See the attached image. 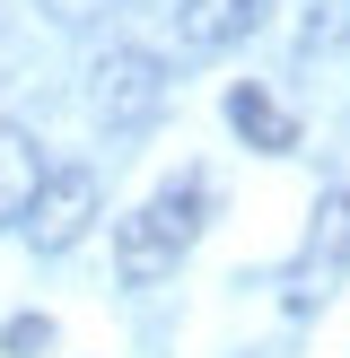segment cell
Returning <instances> with one entry per match:
<instances>
[{
	"label": "cell",
	"mask_w": 350,
	"mask_h": 358,
	"mask_svg": "<svg viewBox=\"0 0 350 358\" xmlns=\"http://www.w3.org/2000/svg\"><path fill=\"white\" fill-rule=\"evenodd\" d=\"M97 201H105L97 166L70 157V166H44V175H35V201H27V219H18V227H27L35 254H70V245L97 227Z\"/></svg>",
	"instance_id": "4"
},
{
	"label": "cell",
	"mask_w": 350,
	"mask_h": 358,
	"mask_svg": "<svg viewBox=\"0 0 350 358\" xmlns=\"http://www.w3.org/2000/svg\"><path fill=\"white\" fill-rule=\"evenodd\" d=\"M210 219V175H175L167 192H149V201L132 210V219L114 227V271L132 280V289H149V280H167L175 262L192 254V236H202Z\"/></svg>",
	"instance_id": "1"
},
{
	"label": "cell",
	"mask_w": 350,
	"mask_h": 358,
	"mask_svg": "<svg viewBox=\"0 0 350 358\" xmlns=\"http://www.w3.org/2000/svg\"><path fill=\"white\" fill-rule=\"evenodd\" d=\"M35 9H44V17H52V27H88V17H97V9H105V0H35Z\"/></svg>",
	"instance_id": "10"
},
{
	"label": "cell",
	"mask_w": 350,
	"mask_h": 358,
	"mask_svg": "<svg viewBox=\"0 0 350 358\" xmlns=\"http://www.w3.org/2000/svg\"><path fill=\"white\" fill-rule=\"evenodd\" d=\"M342 280H350V184H332L324 201H315L307 236H298L289 271H280V297H289V315H315Z\"/></svg>",
	"instance_id": "2"
},
{
	"label": "cell",
	"mask_w": 350,
	"mask_h": 358,
	"mask_svg": "<svg viewBox=\"0 0 350 358\" xmlns=\"http://www.w3.org/2000/svg\"><path fill=\"white\" fill-rule=\"evenodd\" d=\"M35 175H44L35 140H27V131H0V227H9V219H27V201H35Z\"/></svg>",
	"instance_id": "7"
},
{
	"label": "cell",
	"mask_w": 350,
	"mask_h": 358,
	"mask_svg": "<svg viewBox=\"0 0 350 358\" xmlns=\"http://www.w3.org/2000/svg\"><path fill=\"white\" fill-rule=\"evenodd\" d=\"M262 17H272V0H192V9L175 17V44L184 52H227V44H245Z\"/></svg>",
	"instance_id": "5"
},
{
	"label": "cell",
	"mask_w": 350,
	"mask_h": 358,
	"mask_svg": "<svg viewBox=\"0 0 350 358\" xmlns=\"http://www.w3.org/2000/svg\"><path fill=\"white\" fill-rule=\"evenodd\" d=\"M88 114H97L105 131H149V122L167 114V62H158V52H132V44L97 52V62H88Z\"/></svg>",
	"instance_id": "3"
},
{
	"label": "cell",
	"mask_w": 350,
	"mask_h": 358,
	"mask_svg": "<svg viewBox=\"0 0 350 358\" xmlns=\"http://www.w3.org/2000/svg\"><path fill=\"white\" fill-rule=\"evenodd\" d=\"M52 350V315H9L0 324V358H44Z\"/></svg>",
	"instance_id": "9"
},
{
	"label": "cell",
	"mask_w": 350,
	"mask_h": 358,
	"mask_svg": "<svg viewBox=\"0 0 350 358\" xmlns=\"http://www.w3.org/2000/svg\"><path fill=\"white\" fill-rule=\"evenodd\" d=\"M227 122H237V140H245V149H262V157H289V149H298V114H289V105H272L254 79L227 87Z\"/></svg>",
	"instance_id": "6"
},
{
	"label": "cell",
	"mask_w": 350,
	"mask_h": 358,
	"mask_svg": "<svg viewBox=\"0 0 350 358\" xmlns=\"http://www.w3.org/2000/svg\"><path fill=\"white\" fill-rule=\"evenodd\" d=\"M298 44L307 52H342L350 44V0H307L298 9Z\"/></svg>",
	"instance_id": "8"
}]
</instances>
